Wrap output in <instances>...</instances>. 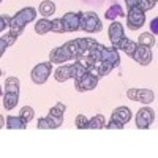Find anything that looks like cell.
Segmentation results:
<instances>
[{
    "instance_id": "obj_1",
    "label": "cell",
    "mask_w": 158,
    "mask_h": 158,
    "mask_svg": "<svg viewBox=\"0 0 158 158\" xmlns=\"http://www.w3.org/2000/svg\"><path fill=\"white\" fill-rule=\"evenodd\" d=\"M36 19V10L33 6H25L22 10H19L15 16L11 18V22H10V33L16 35V36H21L25 25L33 22Z\"/></svg>"
},
{
    "instance_id": "obj_2",
    "label": "cell",
    "mask_w": 158,
    "mask_h": 158,
    "mask_svg": "<svg viewBox=\"0 0 158 158\" xmlns=\"http://www.w3.org/2000/svg\"><path fill=\"white\" fill-rule=\"evenodd\" d=\"M101 27H103V24L97 13H94V11L82 13L81 11V18H79V29L81 30H84L87 33H98V32H101Z\"/></svg>"
},
{
    "instance_id": "obj_3",
    "label": "cell",
    "mask_w": 158,
    "mask_h": 158,
    "mask_svg": "<svg viewBox=\"0 0 158 158\" xmlns=\"http://www.w3.org/2000/svg\"><path fill=\"white\" fill-rule=\"evenodd\" d=\"M51 71H52V63L51 62H43V63H38L36 67H33V70L30 73V77H32V81L35 84L41 85L49 79Z\"/></svg>"
},
{
    "instance_id": "obj_4",
    "label": "cell",
    "mask_w": 158,
    "mask_h": 158,
    "mask_svg": "<svg viewBox=\"0 0 158 158\" xmlns=\"http://www.w3.org/2000/svg\"><path fill=\"white\" fill-rule=\"evenodd\" d=\"M125 16H127V25L130 30H138L146 22V13L141 11L138 6L128 8V15H125Z\"/></svg>"
},
{
    "instance_id": "obj_5",
    "label": "cell",
    "mask_w": 158,
    "mask_h": 158,
    "mask_svg": "<svg viewBox=\"0 0 158 158\" xmlns=\"http://www.w3.org/2000/svg\"><path fill=\"white\" fill-rule=\"evenodd\" d=\"M127 97L133 101H139L142 104H150L155 100V94L150 89H130L127 92Z\"/></svg>"
},
{
    "instance_id": "obj_6",
    "label": "cell",
    "mask_w": 158,
    "mask_h": 158,
    "mask_svg": "<svg viewBox=\"0 0 158 158\" xmlns=\"http://www.w3.org/2000/svg\"><path fill=\"white\" fill-rule=\"evenodd\" d=\"M153 120H155V112H153V109L149 108V106L141 108V109L138 111V114H136V127L141 128V130L150 128V125L153 123Z\"/></svg>"
},
{
    "instance_id": "obj_7",
    "label": "cell",
    "mask_w": 158,
    "mask_h": 158,
    "mask_svg": "<svg viewBox=\"0 0 158 158\" xmlns=\"http://www.w3.org/2000/svg\"><path fill=\"white\" fill-rule=\"evenodd\" d=\"M98 81H100V79H98L95 74H92V73H89V71H87L82 77H79L77 81H74V89H76L77 92L94 90V89H97Z\"/></svg>"
},
{
    "instance_id": "obj_8",
    "label": "cell",
    "mask_w": 158,
    "mask_h": 158,
    "mask_svg": "<svg viewBox=\"0 0 158 158\" xmlns=\"http://www.w3.org/2000/svg\"><path fill=\"white\" fill-rule=\"evenodd\" d=\"M79 18H81V11H70V13H65V15L60 18L62 22H63V29H65V33H71V32H76L79 30Z\"/></svg>"
},
{
    "instance_id": "obj_9",
    "label": "cell",
    "mask_w": 158,
    "mask_h": 158,
    "mask_svg": "<svg viewBox=\"0 0 158 158\" xmlns=\"http://www.w3.org/2000/svg\"><path fill=\"white\" fill-rule=\"evenodd\" d=\"M65 111H67V106H65L63 103H57L54 108H51V109H49V114H48L46 117L49 118V122H51L52 128H59V127H62Z\"/></svg>"
},
{
    "instance_id": "obj_10",
    "label": "cell",
    "mask_w": 158,
    "mask_h": 158,
    "mask_svg": "<svg viewBox=\"0 0 158 158\" xmlns=\"http://www.w3.org/2000/svg\"><path fill=\"white\" fill-rule=\"evenodd\" d=\"M131 59H133L136 63L142 65V67H146V65H149L153 59L152 56V48H146V46H139L135 49L133 52V56H131Z\"/></svg>"
},
{
    "instance_id": "obj_11",
    "label": "cell",
    "mask_w": 158,
    "mask_h": 158,
    "mask_svg": "<svg viewBox=\"0 0 158 158\" xmlns=\"http://www.w3.org/2000/svg\"><path fill=\"white\" fill-rule=\"evenodd\" d=\"M71 60V56L68 49L63 46H59V48H54L51 52H49V62L51 63H67Z\"/></svg>"
},
{
    "instance_id": "obj_12",
    "label": "cell",
    "mask_w": 158,
    "mask_h": 158,
    "mask_svg": "<svg viewBox=\"0 0 158 158\" xmlns=\"http://www.w3.org/2000/svg\"><path fill=\"white\" fill-rule=\"evenodd\" d=\"M101 60L111 63L112 67H118L120 65V56H118V51L114 46H104L103 52H101Z\"/></svg>"
},
{
    "instance_id": "obj_13",
    "label": "cell",
    "mask_w": 158,
    "mask_h": 158,
    "mask_svg": "<svg viewBox=\"0 0 158 158\" xmlns=\"http://www.w3.org/2000/svg\"><path fill=\"white\" fill-rule=\"evenodd\" d=\"M108 35H109V40L112 46L115 48L118 44V41L125 36V32H123V25L117 21H111V25H109V30H108Z\"/></svg>"
},
{
    "instance_id": "obj_14",
    "label": "cell",
    "mask_w": 158,
    "mask_h": 158,
    "mask_svg": "<svg viewBox=\"0 0 158 158\" xmlns=\"http://www.w3.org/2000/svg\"><path fill=\"white\" fill-rule=\"evenodd\" d=\"M111 118H112V120H115V122H120V123L125 125V123H128L131 120V111L127 106H118V108H115L112 111Z\"/></svg>"
},
{
    "instance_id": "obj_15",
    "label": "cell",
    "mask_w": 158,
    "mask_h": 158,
    "mask_svg": "<svg viewBox=\"0 0 158 158\" xmlns=\"http://www.w3.org/2000/svg\"><path fill=\"white\" fill-rule=\"evenodd\" d=\"M5 127L10 130H24L27 127V122L21 115H8L5 118Z\"/></svg>"
},
{
    "instance_id": "obj_16",
    "label": "cell",
    "mask_w": 158,
    "mask_h": 158,
    "mask_svg": "<svg viewBox=\"0 0 158 158\" xmlns=\"http://www.w3.org/2000/svg\"><path fill=\"white\" fill-rule=\"evenodd\" d=\"M115 48H117V51H123L128 57H131V56H133V52H135V49L138 48V43L136 41H131V40H128V38L123 36Z\"/></svg>"
},
{
    "instance_id": "obj_17",
    "label": "cell",
    "mask_w": 158,
    "mask_h": 158,
    "mask_svg": "<svg viewBox=\"0 0 158 158\" xmlns=\"http://www.w3.org/2000/svg\"><path fill=\"white\" fill-rule=\"evenodd\" d=\"M54 77L57 82H67L68 79H71V65H60L54 71Z\"/></svg>"
},
{
    "instance_id": "obj_18",
    "label": "cell",
    "mask_w": 158,
    "mask_h": 158,
    "mask_svg": "<svg viewBox=\"0 0 158 158\" xmlns=\"http://www.w3.org/2000/svg\"><path fill=\"white\" fill-rule=\"evenodd\" d=\"M104 18L108 21H115V18H125V13H123V8L118 5V3H114L112 6H109L104 13Z\"/></svg>"
},
{
    "instance_id": "obj_19",
    "label": "cell",
    "mask_w": 158,
    "mask_h": 158,
    "mask_svg": "<svg viewBox=\"0 0 158 158\" xmlns=\"http://www.w3.org/2000/svg\"><path fill=\"white\" fill-rule=\"evenodd\" d=\"M18 101H19V94H11V92H5L3 94V108L6 111H11L13 108H16Z\"/></svg>"
},
{
    "instance_id": "obj_20",
    "label": "cell",
    "mask_w": 158,
    "mask_h": 158,
    "mask_svg": "<svg viewBox=\"0 0 158 158\" xmlns=\"http://www.w3.org/2000/svg\"><path fill=\"white\" fill-rule=\"evenodd\" d=\"M103 48H104V44H101V43H98V41H95L94 44L90 46V49L87 51V52H84V54H87L94 62H100L101 60V52H103Z\"/></svg>"
},
{
    "instance_id": "obj_21",
    "label": "cell",
    "mask_w": 158,
    "mask_h": 158,
    "mask_svg": "<svg viewBox=\"0 0 158 158\" xmlns=\"http://www.w3.org/2000/svg\"><path fill=\"white\" fill-rule=\"evenodd\" d=\"M56 13V3L52 0H44V2L40 3V15L43 18H49Z\"/></svg>"
},
{
    "instance_id": "obj_22",
    "label": "cell",
    "mask_w": 158,
    "mask_h": 158,
    "mask_svg": "<svg viewBox=\"0 0 158 158\" xmlns=\"http://www.w3.org/2000/svg\"><path fill=\"white\" fill-rule=\"evenodd\" d=\"M65 48L68 49V52H70V56H71V60H73V62H74V60H77L79 57L82 56V51H81V48H79V44H77L76 40L67 41V43H65Z\"/></svg>"
},
{
    "instance_id": "obj_23",
    "label": "cell",
    "mask_w": 158,
    "mask_h": 158,
    "mask_svg": "<svg viewBox=\"0 0 158 158\" xmlns=\"http://www.w3.org/2000/svg\"><path fill=\"white\" fill-rule=\"evenodd\" d=\"M139 46H146V48H153L155 43H156V40H155V35L152 33H141L139 38H138V41H136Z\"/></svg>"
},
{
    "instance_id": "obj_24",
    "label": "cell",
    "mask_w": 158,
    "mask_h": 158,
    "mask_svg": "<svg viewBox=\"0 0 158 158\" xmlns=\"http://www.w3.org/2000/svg\"><path fill=\"white\" fill-rule=\"evenodd\" d=\"M5 92H11V94H19V79L15 76L6 77V81L3 84Z\"/></svg>"
},
{
    "instance_id": "obj_25",
    "label": "cell",
    "mask_w": 158,
    "mask_h": 158,
    "mask_svg": "<svg viewBox=\"0 0 158 158\" xmlns=\"http://www.w3.org/2000/svg\"><path fill=\"white\" fill-rule=\"evenodd\" d=\"M35 32L38 35H44L48 32H51V21L48 18H41L40 21H36L35 24Z\"/></svg>"
},
{
    "instance_id": "obj_26",
    "label": "cell",
    "mask_w": 158,
    "mask_h": 158,
    "mask_svg": "<svg viewBox=\"0 0 158 158\" xmlns=\"http://www.w3.org/2000/svg\"><path fill=\"white\" fill-rule=\"evenodd\" d=\"M104 125H106V120H104V117L101 114H97L92 118H89V128L90 130H101V128H104Z\"/></svg>"
},
{
    "instance_id": "obj_27",
    "label": "cell",
    "mask_w": 158,
    "mask_h": 158,
    "mask_svg": "<svg viewBox=\"0 0 158 158\" xmlns=\"http://www.w3.org/2000/svg\"><path fill=\"white\" fill-rule=\"evenodd\" d=\"M87 73V68L82 67L79 62H74L71 63V79H74V81H77L79 77H82L84 74Z\"/></svg>"
},
{
    "instance_id": "obj_28",
    "label": "cell",
    "mask_w": 158,
    "mask_h": 158,
    "mask_svg": "<svg viewBox=\"0 0 158 158\" xmlns=\"http://www.w3.org/2000/svg\"><path fill=\"white\" fill-rule=\"evenodd\" d=\"M136 6H138L141 11L147 13V11H150V10H153V8L156 6V0H138Z\"/></svg>"
},
{
    "instance_id": "obj_29",
    "label": "cell",
    "mask_w": 158,
    "mask_h": 158,
    "mask_svg": "<svg viewBox=\"0 0 158 158\" xmlns=\"http://www.w3.org/2000/svg\"><path fill=\"white\" fill-rule=\"evenodd\" d=\"M76 41H77L79 48H81L82 54H84V52H87V51L90 49V46L94 44L97 40H94V38H76Z\"/></svg>"
},
{
    "instance_id": "obj_30",
    "label": "cell",
    "mask_w": 158,
    "mask_h": 158,
    "mask_svg": "<svg viewBox=\"0 0 158 158\" xmlns=\"http://www.w3.org/2000/svg\"><path fill=\"white\" fill-rule=\"evenodd\" d=\"M19 115H21V117L24 118L25 122L29 123V122L32 120V118L35 117V111H33V109H32L30 106H24V108H22V109L19 111Z\"/></svg>"
},
{
    "instance_id": "obj_31",
    "label": "cell",
    "mask_w": 158,
    "mask_h": 158,
    "mask_svg": "<svg viewBox=\"0 0 158 158\" xmlns=\"http://www.w3.org/2000/svg\"><path fill=\"white\" fill-rule=\"evenodd\" d=\"M51 32H56V33H65L63 22H62V19H60V18L52 19V21H51Z\"/></svg>"
},
{
    "instance_id": "obj_32",
    "label": "cell",
    "mask_w": 158,
    "mask_h": 158,
    "mask_svg": "<svg viewBox=\"0 0 158 158\" xmlns=\"http://www.w3.org/2000/svg\"><path fill=\"white\" fill-rule=\"evenodd\" d=\"M74 123H76V127H77L79 130H87V128H89V118H87L84 114H79V115H76Z\"/></svg>"
},
{
    "instance_id": "obj_33",
    "label": "cell",
    "mask_w": 158,
    "mask_h": 158,
    "mask_svg": "<svg viewBox=\"0 0 158 158\" xmlns=\"http://www.w3.org/2000/svg\"><path fill=\"white\" fill-rule=\"evenodd\" d=\"M36 128H40V130H51L52 125H51V122H49L48 117H41V118H38ZM52 130H54V128H52Z\"/></svg>"
},
{
    "instance_id": "obj_34",
    "label": "cell",
    "mask_w": 158,
    "mask_h": 158,
    "mask_svg": "<svg viewBox=\"0 0 158 158\" xmlns=\"http://www.w3.org/2000/svg\"><path fill=\"white\" fill-rule=\"evenodd\" d=\"M10 22H11V18L10 16H6V15L0 16V32H3L6 27H10Z\"/></svg>"
},
{
    "instance_id": "obj_35",
    "label": "cell",
    "mask_w": 158,
    "mask_h": 158,
    "mask_svg": "<svg viewBox=\"0 0 158 158\" xmlns=\"http://www.w3.org/2000/svg\"><path fill=\"white\" fill-rule=\"evenodd\" d=\"M125 125L123 123H120V122H115V120H112V118H111V120L106 123V125H104V128H109V130H122Z\"/></svg>"
},
{
    "instance_id": "obj_36",
    "label": "cell",
    "mask_w": 158,
    "mask_h": 158,
    "mask_svg": "<svg viewBox=\"0 0 158 158\" xmlns=\"http://www.w3.org/2000/svg\"><path fill=\"white\" fill-rule=\"evenodd\" d=\"M2 38L5 40V43H6L8 46H13V44L16 43V40H18V36H16V35H13V33H6V35L2 36Z\"/></svg>"
},
{
    "instance_id": "obj_37",
    "label": "cell",
    "mask_w": 158,
    "mask_h": 158,
    "mask_svg": "<svg viewBox=\"0 0 158 158\" xmlns=\"http://www.w3.org/2000/svg\"><path fill=\"white\" fill-rule=\"evenodd\" d=\"M150 30H152L150 33L156 36V33H158V18H153V19H152V22H150Z\"/></svg>"
},
{
    "instance_id": "obj_38",
    "label": "cell",
    "mask_w": 158,
    "mask_h": 158,
    "mask_svg": "<svg viewBox=\"0 0 158 158\" xmlns=\"http://www.w3.org/2000/svg\"><path fill=\"white\" fill-rule=\"evenodd\" d=\"M6 48H8V44L5 43V40H3V38H0V57H2V56L5 54Z\"/></svg>"
},
{
    "instance_id": "obj_39",
    "label": "cell",
    "mask_w": 158,
    "mask_h": 158,
    "mask_svg": "<svg viewBox=\"0 0 158 158\" xmlns=\"http://www.w3.org/2000/svg\"><path fill=\"white\" fill-rule=\"evenodd\" d=\"M125 3H127V8H133V6H136L138 0H125Z\"/></svg>"
},
{
    "instance_id": "obj_40",
    "label": "cell",
    "mask_w": 158,
    "mask_h": 158,
    "mask_svg": "<svg viewBox=\"0 0 158 158\" xmlns=\"http://www.w3.org/2000/svg\"><path fill=\"white\" fill-rule=\"evenodd\" d=\"M5 127V118H3V115L0 114V128H3Z\"/></svg>"
},
{
    "instance_id": "obj_41",
    "label": "cell",
    "mask_w": 158,
    "mask_h": 158,
    "mask_svg": "<svg viewBox=\"0 0 158 158\" xmlns=\"http://www.w3.org/2000/svg\"><path fill=\"white\" fill-rule=\"evenodd\" d=\"M3 94H5V89L0 85V97H3Z\"/></svg>"
},
{
    "instance_id": "obj_42",
    "label": "cell",
    "mask_w": 158,
    "mask_h": 158,
    "mask_svg": "<svg viewBox=\"0 0 158 158\" xmlns=\"http://www.w3.org/2000/svg\"><path fill=\"white\" fill-rule=\"evenodd\" d=\"M0 76H2V70H0Z\"/></svg>"
},
{
    "instance_id": "obj_43",
    "label": "cell",
    "mask_w": 158,
    "mask_h": 158,
    "mask_svg": "<svg viewBox=\"0 0 158 158\" xmlns=\"http://www.w3.org/2000/svg\"><path fill=\"white\" fill-rule=\"evenodd\" d=\"M2 2H3V0H0V3H2Z\"/></svg>"
}]
</instances>
